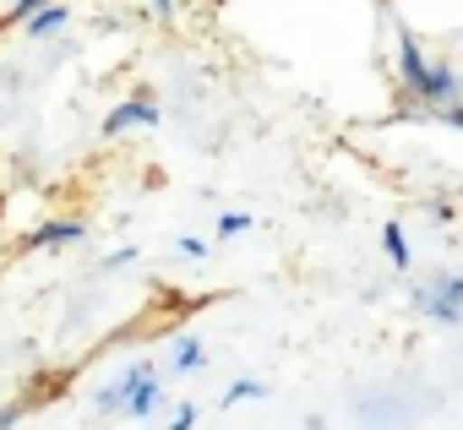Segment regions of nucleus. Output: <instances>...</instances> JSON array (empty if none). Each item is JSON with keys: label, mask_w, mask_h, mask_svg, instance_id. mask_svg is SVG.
I'll return each instance as SVG.
<instances>
[{"label": "nucleus", "mask_w": 463, "mask_h": 430, "mask_svg": "<svg viewBox=\"0 0 463 430\" xmlns=\"http://www.w3.org/2000/svg\"><path fill=\"white\" fill-rule=\"evenodd\" d=\"M158 403H164V381H158V370L147 360L126 365L109 387L93 392V414H137V419H147Z\"/></svg>", "instance_id": "nucleus-1"}, {"label": "nucleus", "mask_w": 463, "mask_h": 430, "mask_svg": "<svg viewBox=\"0 0 463 430\" xmlns=\"http://www.w3.org/2000/svg\"><path fill=\"white\" fill-rule=\"evenodd\" d=\"M414 300H420V311H425L430 322L458 327V322H463V273L436 278V289H430V294H414Z\"/></svg>", "instance_id": "nucleus-2"}, {"label": "nucleus", "mask_w": 463, "mask_h": 430, "mask_svg": "<svg viewBox=\"0 0 463 430\" xmlns=\"http://www.w3.org/2000/svg\"><path fill=\"white\" fill-rule=\"evenodd\" d=\"M398 71H403V93H409V98H425L430 61L420 55V44H414V33H409V28H398Z\"/></svg>", "instance_id": "nucleus-3"}, {"label": "nucleus", "mask_w": 463, "mask_h": 430, "mask_svg": "<svg viewBox=\"0 0 463 430\" xmlns=\"http://www.w3.org/2000/svg\"><path fill=\"white\" fill-rule=\"evenodd\" d=\"M88 235V224L82 219H55V224H39V229H28L23 235V251H55V246H77Z\"/></svg>", "instance_id": "nucleus-4"}, {"label": "nucleus", "mask_w": 463, "mask_h": 430, "mask_svg": "<svg viewBox=\"0 0 463 430\" xmlns=\"http://www.w3.org/2000/svg\"><path fill=\"white\" fill-rule=\"evenodd\" d=\"M131 126H158V104H153V98H126L120 109L104 115V136H120V131H131Z\"/></svg>", "instance_id": "nucleus-5"}, {"label": "nucleus", "mask_w": 463, "mask_h": 430, "mask_svg": "<svg viewBox=\"0 0 463 430\" xmlns=\"http://www.w3.org/2000/svg\"><path fill=\"white\" fill-rule=\"evenodd\" d=\"M191 370H202V343L185 332V338H175V349H169V376H191Z\"/></svg>", "instance_id": "nucleus-6"}, {"label": "nucleus", "mask_w": 463, "mask_h": 430, "mask_svg": "<svg viewBox=\"0 0 463 430\" xmlns=\"http://www.w3.org/2000/svg\"><path fill=\"white\" fill-rule=\"evenodd\" d=\"M66 17H71V12H66V6H61V0H50V12H44V6H39V12H33V17H28V23H23V28H28V33H33V39H50V33H61V28H66Z\"/></svg>", "instance_id": "nucleus-7"}, {"label": "nucleus", "mask_w": 463, "mask_h": 430, "mask_svg": "<svg viewBox=\"0 0 463 430\" xmlns=\"http://www.w3.org/2000/svg\"><path fill=\"white\" fill-rule=\"evenodd\" d=\"M382 246H387L392 267H398V273H409V235H403V224H387V229H382Z\"/></svg>", "instance_id": "nucleus-8"}, {"label": "nucleus", "mask_w": 463, "mask_h": 430, "mask_svg": "<svg viewBox=\"0 0 463 430\" xmlns=\"http://www.w3.org/2000/svg\"><path fill=\"white\" fill-rule=\"evenodd\" d=\"M246 397H268V387H262L257 376H241L235 387H223V408H235V403H246Z\"/></svg>", "instance_id": "nucleus-9"}, {"label": "nucleus", "mask_w": 463, "mask_h": 430, "mask_svg": "<svg viewBox=\"0 0 463 430\" xmlns=\"http://www.w3.org/2000/svg\"><path fill=\"white\" fill-rule=\"evenodd\" d=\"M246 229H251V212H223V219H218V240H235Z\"/></svg>", "instance_id": "nucleus-10"}, {"label": "nucleus", "mask_w": 463, "mask_h": 430, "mask_svg": "<svg viewBox=\"0 0 463 430\" xmlns=\"http://www.w3.org/2000/svg\"><path fill=\"white\" fill-rule=\"evenodd\" d=\"M39 6H50V0H12V12H6V23H28Z\"/></svg>", "instance_id": "nucleus-11"}, {"label": "nucleus", "mask_w": 463, "mask_h": 430, "mask_svg": "<svg viewBox=\"0 0 463 430\" xmlns=\"http://www.w3.org/2000/svg\"><path fill=\"white\" fill-rule=\"evenodd\" d=\"M126 262H137V246H120V251H109V257H104V273H115V267H126Z\"/></svg>", "instance_id": "nucleus-12"}, {"label": "nucleus", "mask_w": 463, "mask_h": 430, "mask_svg": "<svg viewBox=\"0 0 463 430\" xmlns=\"http://www.w3.org/2000/svg\"><path fill=\"white\" fill-rule=\"evenodd\" d=\"M191 425H196V403H185V408L169 419V430H191Z\"/></svg>", "instance_id": "nucleus-13"}, {"label": "nucleus", "mask_w": 463, "mask_h": 430, "mask_svg": "<svg viewBox=\"0 0 463 430\" xmlns=\"http://www.w3.org/2000/svg\"><path fill=\"white\" fill-rule=\"evenodd\" d=\"M23 408H28V403H12V408H0V430H12V425L23 419Z\"/></svg>", "instance_id": "nucleus-14"}]
</instances>
